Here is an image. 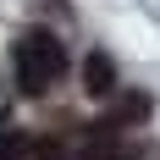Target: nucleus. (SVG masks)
Here are the masks:
<instances>
[{
  "label": "nucleus",
  "instance_id": "39448f33",
  "mask_svg": "<svg viewBox=\"0 0 160 160\" xmlns=\"http://www.w3.org/2000/svg\"><path fill=\"white\" fill-rule=\"evenodd\" d=\"M88 160H132V155H99V149H94V155H88Z\"/></svg>",
  "mask_w": 160,
  "mask_h": 160
},
{
  "label": "nucleus",
  "instance_id": "f257e3e1",
  "mask_svg": "<svg viewBox=\"0 0 160 160\" xmlns=\"http://www.w3.org/2000/svg\"><path fill=\"white\" fill-rule=\"evenodd\" d=\"M11 61H17V83L22 94H44L50 83L66 72V44L55 33H22L11 44Z\"/></svg>",
  "mask_w": 160,
  "mask_h": 160
},
{
  "label": "nucleus",
  "instance_id": "20e7f679",
  "mask_svg": "<svg viewBox=\"0 0 160 160\" xmlns=\"http://www.w3.org/2000/svg\"><path fill=\"white\" fill-rule=\"evenodd\" d=\"M33 160H66V155H61L55 138H39V144H33Z\"/></svg>",
  "mask_w": 160,
  "mask_h": 160
},
{
  "label": "nucleus",
  "instance_id": "7ed1b4c3",
  "mask_svg": "<svg viewBox=\"0 0 160 160\" xmlns=\"http://www.w3.org/2000/svg\"><path fill=\"white\" fill-rule=\"evenodd\" d=\"M22 138H17V132H0V160H22Z\"/></svg>",
  "mask_w": 160,
  "mask_h": 160
},
{
  "label": "nucleus",
  "instance_id": "f03ea898",
  "mask_svg": "<svg viewBox=\"0 0 160 160\" xmlns=\"http://www.w3.org/2000/svg\"><path fill=\"white\" fill-rule=\"evenodd\" d=\"M83 88H88V94L94 99H105V94H116V66L105 61V55H88V61H83Z\"/></svg>",
  "mask_w": 160,
  "mask_h": 160
}]
</instances>
